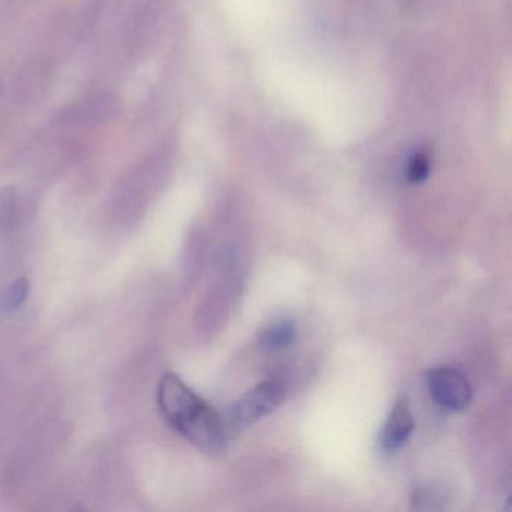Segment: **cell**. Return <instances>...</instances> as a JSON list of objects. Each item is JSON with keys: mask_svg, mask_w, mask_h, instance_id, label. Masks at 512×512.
Instances as JSON below:
<instances>
[{"mask_svg": "<svg viewBox=\"0 0 512 512\" xmlns=\"http://www.w3.org/2000/svg\"><path fill=\"white\" fill-rule=\"evenodd\" d=\"M158 406L166 421L206 454H220L226 448V433L220 415L188 388L181 377L167 373L158 386Z\"/></svg>", "mask_w": 512, "mask_h": 512, "instance_id": "1", "label": "cell"}, {"mask_svg": "<svg viewBox=\"0 0 512 512\" xmlns=\"http://www.w3.org/2000/svg\"><path fill=\"white\" fill-rule=\"evenodd\" d=\"M427 386L434 403L442 409L458 412L472 401V386L455 368L437 367L428 371Z\"/></svg>", "mask_w": 512, "mask_h": 512, "instance_id": "2", "label": "cell"}, {"mask_svg": "<svg viewBox=\"0 0 512 512\" xmlns=\"http://www.w3.org/2000/svg\"><path fill=\"white\" fill-rule=\"evenodd\" d=\"M286 398V386L278 380H268L236 401L232 419L238 425H250L274 412Z\"/></svg>", "mask_w": 512, "mask_h": 512, "instance_id": "3", "label": "cell"}, {"mask_svg": "<svg viewBox=\"0 0 512 512\" xmlns=\"http://www.w3.org/2000/svg\"><path fill=\"white\" fill-rule=\"evenodd\" d=\"M413 416L407 397H400L395 401L382 433H380V445L383 451L394 452L404 445L413 431Z\"/></svg>", "mask_w": 512, "mask_h": 512, "instance_id": "4", "label": "cell"}, {"mask_svg": "<svg viewBox=\"0 0 512 512\" xmlns=\"http://www.w3.org/2000/svg\"><path fill=\"white\" fill-rule=\"evenodd\" d=\"M298 328L290 319H281L269 325L260 335V343L271 352L286 349L295 341Z\"/></svg>", "mask_w": 512, "mask_h": 512, "instance_id": "5", "label": "cell"}, {"mask_svg": "<svg viewBox=\"0 0 512 512\" xmlns=\"http://www.w3.org/2000/svg\"><path fill=\"white\" fill-rule=\"evenodd\" d=\"M29 290H31V284H29L28 278H20L13 286L7 290L4 296V307L7 311H17L26 299H28Z\"/></svg>", "mask_w": 512, "mask_h": 512, "instance_id": "6", "label": "cell"}, {"mask_svg": "<svg viewBox=\"0 0 512 512\" xmlns=\"http://www.w3.org/2000/svg\"><path fill=\"white\" fill-rule=\"evenodd\" d=\"M17 209L16 191L11 188L0 190V230H4L14 218Z\"/></svg>", "mask_w": 512, "mask_h": 512, "instance_id": "7", "label": "cell"}, {"mask_svg": "<svg viewBox=\"0 0 512 512\" xmlns=\"http://www.w3.org/2000/svg\"><path fill=\"white\" fill-rule=\"evenodd\" d=\"M440 499L442 496L430 487L418 488L412 497L413 506L418 509H439Z\"/></svg>", "mask_w": 512, "mask_h": 512, "instance_id": "8", "label": "cell"}]
</instances>
